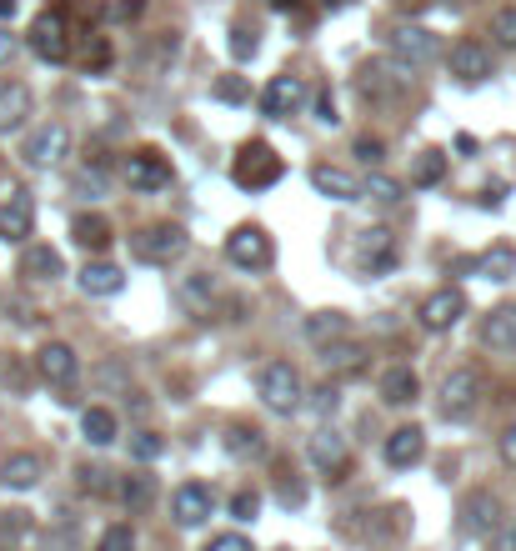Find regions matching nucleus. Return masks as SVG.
<instances>
[{
  "instance_id": "1",
  "label": "nucleus",
  "mask_w": 516,
  "mask_h": 551,
  "mask_svg": "<svg viewBox=\"0 0 516 551\" xmlns=\"http://www.w3.org/2000/svg\"><path fill=\"white\" fill-rule=\"evenodd\" d=\"M286 176V166H281V156L266 146V141H246L236 156H231V181L241 186V191H266V186H276Z\"/></svg>"
},
{
  "instance_id": "2",
  "label": "nucleus",
  "mask_w": 516,
  "mask_h": 551,
  "mask_svg": "<svg viewBox=\"0 0 516 551\" xmlns=\"http://www.w3.org/2000/svg\"><path fill=\"white\" fill-rule=\"evenodd\" d=\"M256 396H261L276 416L301 411V396H306L301 371H296L291 361H271V366H261V371H256Z\"/></svg>"
},
{
  "instance_id": "3",
  "label": "nucleus",
  "mask_w": 516,
  "mask_h": 551,
  "mask_svg": "<svg viewBox=\"0 0 516 551\" xmlns=\"http://www.w3.org/2000/svg\"><path fill=\"white\" fill-rule=\"evenodd\" d=\"M66 156H71V131H66L61 121H46V126H36V131L21 141V161H26L31 171H56Z\"/></svg>"
},
{
  "instance_id": "4",
  "label": "nucleus",
  "mask_w": 516,
  "mask_h": 551,
  "mask_svg": "<svg viewBox=\"0 0 516 551\" xmlns=\"http://www.w3.org/2000/svg\"><path fill=\"white\" fill-rule=\"evenodd\" d=\"M476 401H481V371L456 366V371L441 381V391H436V416H441V421H461V416L476 411Z\"/></svg>"
},
{
  "instance_id": "5",
  "label": "nucleus",
  "mask_w": 516,
  "mask_h": 551,
  "mask_svg": "<svg viewBox=\"0 0 516 551\" xmlns=\"http://www.w3.org/2000/svg\"><path fill=\"white\" fill-rule=\"evenodd\" d=\"M386 51H391L401 66L416 71V66H431V61L441 56V41H436L431 26H411V21H406V26H391V31H386Z\"/></svg>"
},
{
  "instance_id": "6",
  "label": "nucleus",
  "mask_w": 516,
  "mask_h": 551,
  "mask_svg": "<svg viewBox=\"0 0 516 551\" xmlns=\"http://www.w3.org/2000/svg\"><path fill=\"white\" fill-rule=\"evenodd\" d=\"M121 176H126V186L136 191V196H156V191H166L171 186V161L156 151V146H141V151H131L126 156V166H121Z\"/></svg>"
},
{
  "instance_id": "7",
  "label": "nucleus",
  "mask_w": 516,
  "mask_h": 551,
  "mask_svg": "<svg viewBox=\"0 0 516 551\" xmlns=\"http://www.w3.org/2000/svg\"><path fill=\"white\" fill-rule=\"evenodd\" d=\"M31 226H36V201H31V191L16 186V181H6V186H0V241L21 246V241L31 236Z\"/></svg>"
},
{
  "instance_id": "8",
  "label": "nucleus",
  "mask_w": 516,
  "mask_h": 551,
  "mask_svg": "<svg viewBox=\"0 0 516 551\" xmlns=\"http://www.w3.org/2000/svg\"><path fill=\"white\" fill-rule=\"evenodd\" d=\"M186 231L176 226V221H161V226H146L131 246H136V261H146V266H171L181 251H186Z\"/></svg>"
},
{
  "instance_id": "9",
  "label": "nucleus",
  "mask_w": 516,
  "mask_h": 551,
  "mask_svg": "<svg viewBox=\"0 0 516 551\" xmlns=\"http://www.w3.org/2000/svg\"><path fill=\"white\" fill-rule=\"evenodd\" d=\"M306 456H311V466H316L326 481H341V476H346V466H351V441H346L336 426H321V431H311Z\"/></svg>"
},
{
  "instance_id": "10",
  "label": "nucleus",
  "mask_w": 516,
  "mask_h": 551,
  "mask_svg": "<svg viewBox=\"0 0 516 551\" xmlns=\"http://www.w3.org/2000/svg\"><path fill=\"white\" fill-rule=\"evenodd\" d=\"M506 521V506H501V496L496 491H471V496H461V536H476V541H486L496 526Z\"/></svg>"
},
{
  "instance_id": "11",
  "label": "nucleus",
  "mask_w": 516,
  "mask_h": 551,
  "mask_svg": "<svg viewBox=\"0 0 516 551\" xmlns=\"http://www.w3.org/2000/svg\"><path fill=\"white\" fill-rule=\"evenodd\" d=\"M226 261L241 266V271H261V266H271V236H266V226H256V221L236 226V231L226 236Z\"/></svg>"
},
{
  "instance_id": "12",
  "label": "nucleus",
  "mask_w": 516,
  "mask_h": 551,
  "mask_svg": "<svg viewBox=\"0 0 516 551\" xmlns=\"http://www.w3.org/2000/svg\"><path fill=\"white\" fill-rule=\"evenodd\" d=\"M31 51H36L41 61H51V66H61V61L71 56V31H66L61 11H41V16L31 21Z\"/></svg>"
},
{
  "instance_id": "13",
  "label": "nucleus",
  "mask_w": 516,
  "mask_h": 551,
  "mask_svg": "<svg viewBox=\"0 0 516 551\" xmlns=\"http://www.w3.org/2000/svg\"><path fill=\"white\" fill-rule=\"evenodd\" d=\"M446 66H451L456 81H486V76H496L491 46H486V41H471V36H461V41L446 51Z\"/></svg>"
},
{
  "instance_id": "14",
  "label": "nucleus",
  "mask_w": 516,
  "mask_h": 551,
  "mask_svg": "<svg viewBox=\"0 0 516 551\" xmlns=\"http://www.w3.org/2000/svg\"><path fill=\"white\" fill-rule=\"evenodd\" d=\"M351 256H356V266H361L366 276H381V271L396 266V236H391L386 226H366V231L356 236Z\"/></svg>"
},
{
  "instance_id": "15",
  "label": "nucleus",
  "mask_w": 516,
  "mask_h": 551,
  "mask_svg": "<svg viewBox=\"0 0 516 551\" xmlns=\"http://www.w3.org/2000/svg\"><path fill=\"white\" fill-rule=\"evenodd\" d=\"M461 316H466V291H461V286H436V291L421 301V326H426V331H451Z\"/></svg>"
},
{
  "instance_id": "16",
  "label": "nucleus",
  "mask_w": 516,
  "mask_h": 551,
  "mask_svg": "<svg viewBox=\"0 0 516 551\" xmlns=\"http://www.w3.org/2000/svg\"><path fill=\"white\" fill-rule=\"evenodd\" d=\"M36 371H41L56 391H71L76 376H81V356H76L66 341H46V346L36 351Z\"/></svg>"
},
{
  "instance_id": "17",
  "label": "nucleus",
  "mask_w": 516,
  "mask_h": 551,
  "mask_svg": "<svg viewBox=\"0 0 516 551\" xmlns=\"http://www.w3.org/2000/svg\"><path fill=\"white\" fill-rule=\"evenodd\" d=\"M211 506H216V496H211L206 481H186V486H176V496H171L176 526H206V521H211Z\"/></svg>"
},
{
  "instance_id": "18",
  "label": "nucleus",
  "mask_w": 516,
  "mask_h": 551,
  "mask_svg": "<svg viewBox=\"0 0 516 551\" xmlns=\"http://www.w3.org/2000/svg\"><path fill=\"white\" fill-rule=\"evenodd\" d=\"M36 111V96L26 81H0V136H16Z\"/></svg>"
},
{
  "instance_id": "19",
  "label": "nucleus",
  "mask_w": 516,
  "mask_h": 551,
  "mask_svg": "<svg viewBox=\"0 0 516 551\" xmlns=\"http://www.w3.org/2000/svg\"><path fill=\"white\" fill-rule=\"evenodd\" d=\"M306 106V81L301 76H271V86L261 91V111L266 116H291Z\"/></svg>"
},
{
  "instance_id": "20",
  "label": "nucleus",
  "mask_w": 516,
  "mask_h": 551,
  "mask_svg": "<svg viewBox=\"0 0 516 551\" xmlns=\"http://www.w3.org/2000/svg\"><path fill=\"white\" fill-rule=\"evenodd\" d=\"M306 176H311V186H316L326 201H361V181H356L351 171H341V166H326V161H321V166H311Z\"/></svg>"
},
{
  "instance_id": "21",
  "label": "nucleus",
  "mask_w": 516,
  "mask_h": 551,
  "mask_svg": "<svg viewBox=\"0 0 516 551\" xmlns=\"http://www.w3.org/2000/svg\"><path fill=\"white\" fill-rule=\"evenodd\" d=\"M421 451H426V436H421V426H396V431L386 436V446H381L386 466H396V471L416 466V461H421Z\"/></svg>"
},
{
  "instance_id": "22",
  "label": "nucleus",
  "mask_w": 516,
  "mask_h": 551,
  "mask_svg": "<svg viewBox=\"0 0 516 551\" xmlns=\"http://www.w3.org/2000/svg\"><path fill=\"white\" fill-rule=\"evenodd\" d=\"M41 471H46V461L36 451H11L6 461H0V486L31 491V486H41Z\"/></svg>"
},
{
  "instance_id": "23",
  "label": "nucleus",
  "mask_w": 516,
  "mask_h": 551,
  "mask_svg": "<svg viewBox=\"0 0 516 551\" xmlns=\"http://www.w3.org/2000/svg\"><path fill=\"white\" fill-rule=\"evenodd\" d=\"M481 346L516 351V306H496V311L481 316Z\"/></svg>"
},
{
  "instance_id": "24",
  "label": "nucleus",
  "mask_w": 516,
  "mask_h": 551,
  "mask_svg": "<svg viewBox=\"0 0 516 551\" xmlns=\"http://www.w3.org/2000/svg\"><path fill=\"white\" fill-rule=\"evenodd\" d=\"M21 276L26 281H61L66 276V261H61V251L56 246H26V256H21Z\"/></svg>"
},
{
  "instance_id": "25",
  "label": "nucleus",
  "mask_w": 516,
  "mask_h": 551,
  "mask_svg": "<svg viewBox=\"0 0 516 551\" xmlns=\"http://www.w3.org/2000/svg\"><path fill=\"white\" fill-rule=\"evenodd\" d=\"M416 396H421V381H416V371H411V366H401V361H396V366H386V371H381V401H386V406H411Z\"/></svg>"
},
{
  "instance_id": "26",
  "label": "nucleus",
  "mask_w": 516,
  "mask_h": 551,
  "mask_svg": "<svg viewBox=\"0 0 516 551\" xmlns=\"http://www.w3.org/2000/svg\"><path fill=\"white\" fill-rule=\"evenodd\" d=\"M76 286H81L86 296H116V291L126 286V276H121V266H111V261H86L81 276H76Z\"/></svg>"
},
{
  "instance_id": "27",
  "label": "nucleus",
  "mask_w": 516,
  "mask_h": 551,
  "mask_svg": "<svg viewBox=\"0 0 516 551\" xmlns=\"http://www.w3.org/2000/svg\"><path fill=\"white\" fill-rule=\"evenodd\" d=\"M71 241L86 246V251H106L111 246V221L101 211H81V216H71Z\"/></svg>"
},
{
  "instance_id": "28",
  "label": "nucleus",
  "mask_w": 516,
  "mask_h": 551,
  "mask_svg": "<svg viewBox=\"0 0 516 551\" xmlns=\"http://www.w3.org/2000/svg\"><path fill=\"white\" fill-rule=\"evenodd\" d=\"M81 436H86L91 446H111V441L121 436L116 411H111V406H86V411H81Z\"/></svg>"
},
{
  "instance_id": "29",
  "label": "nucleus",
  "mask_w": 516,
  "mask_h": 551,
  "mask_svg": "<svg viewBox=\"0 0 516 551\" xmlns=\"http://www.w3.org/2000/svg\"><path fill=\"white\" fill-rule=\"evenodd\" d=\"M226 456H236V461H256V456H266L261 431H256L251 421H231V426H226Z\"/></svg>"
},
{
  "instance_id": "30",
  "label": "nucleus",
  "mask_w": 516,
  "mask_h": 551,
  "mask_svg": "<svg viewBox=\"0 0 516 551\" xmlns=\"http://www.w3.org/2000/svg\"><path fill=\"white\" fill-rule=\"evenodd\" d=\"M306 341H316V346H331V341H341L346 331H351V321L341 316V311H316V316H306Z\"/></svg>"
},
{
  "instance_id": "31",
  "label": "nucleus",
  "mask_w": 516,
  "mask_h": 551,
  "mask_svg": "<svg viewBox=\"0 0 516 551\" xmlns=\"http://www.w3.org/2000/svg\"><path fill=\"white\" fill-rule=\"evenodd\" d=\"M446 181V151L441 146H426L421 156H416V166H411V186H441Z\"/></svg>"
},
{
  "instance_id": "32",
  "label": "nucleus",
  "mask_w": 516,
  "mask_h": 551,
  "mask_svg": "<svg viewBox=\"0 0 516 551\" xmlns=\"http://www.w3.org/2000/svg\"><path fill=\"white\" fill-rule=\"evenodd\" d=\"M31 536H36V526L26 511H0V551H21Z\"/></svg>"
},
{
  "instance_id": "33",
  "label": "nucleus",
  "mask_w": 516,
  "mask_h": 551,
  "mask_svg": "<svg viewBox=\"0 0 516 551\" xmlns=\"http://www.w3.org/2000/svg\"><path fill=\"white\" fill-rule=\"evenodd\" d=\"M151 496H156V476H146V471L121 476V491H116V501H121V506L141 511V506H151Z\"/></svg>"
},
{
  "instance_id": "34",
  "label": "nucleus",
  "mask_w": 516,
  "mask_h": 551,
  "mask_svg": "<svg viewBox=\"0 0 516 551\" xmlns=\"http://www.w3.org/2000/svg\"><path fill=\"white\" fill-rule=\"evenodd\" d=\"M361 196H371V201H381V206H396V201L406 196V186H401L396 176H381V171H376V176L361 181Z\"/></svg>"
},
{
  "instance_id": "35",
  "label": "nucleus",
  "mask_w": 516,
  "mask_h": 551,
  "mask_svg": "<svg viewBox=\"0 0 516 551\" xmlns=\"http://www.w3.org/2000/svg\"><path fill=\"white\" fill-rule=\"evenodd\" d=\"M71 186H76V191H81L86 201H101V196L111 191V176H106L101 166H81V171L71 176Z\"/></svg>"
},
{
  "instance_id": "36",
  "label": "nucleus",
  "mask_w": 516,
  "mask_h": 551,
  "mask_svg": "<svg viewBox=\"0 0 516 551\" xmlns=\"http://www.w3.org/2000/svg\"><path fill=\"white\" fill-rule=\"evenodd\" d=\"M511 266H516V251H511V246H496V251H486V256L476 261V271H481L486 281H506Z\"/></svg>"
},
{
  "instance_id": "37",
  "label": "nucleus",
  "mask_w": 516,
  "mask_h": 551,
  "mask_svg": "<svg viewBox=\"0 0 516 551\" xmlns=\"http://www.w3.org/2000/svg\"><path fill=\"white\" fill-rule=\"evenodd\" d=\"M81 491H91V496H116V491H121V476L106 471V466H81Z\"/></svg>"
},
{
  "instance_id": "38",
  "label": "nucleus",
  "mask_w": 516,
  "mask_h": 551,
  "mask_svg": "<svg viewBox=\"0 0 516 551\" xmlns=\"http://www.w3.org/2000/svg\"><path fill=\"white\" fill-rule=\"evenodd\" d=\"M361 356H366V351H361V346H346V341L321 346V366H331V371H341V366H351V371H356V366H361Z\"/></svg>"
},
{
  "instance_id": "39",
  "label": "nucleus",
  "mask_w": 516,
  "mask_h": 551,
  "mask_svg": "<svg viewBox=\"0 0 516 551\" xmlns=\"http://www.w3.org/2000/svg\"><path fill=\"white\" fill-rule=\"evenodd\" d=\"M491 41L506 46V51H516V6H501V11L491 16Z\"/></svg>"
},
{
  "instance_id": "40",
  "label": "nucleus",
  "mask_w": 516,
  "mask_h": 551,
  "mask_svg": "<svg viewBox=\"0 0 516 551\" xmlns=\"http://www.w3.org/2000/svg\"><path fill=\"white\" fill-rule=\"evenodd\" d=\"M96 386H101V391H131V371H126L121 361H101V366H96Z\"/></svg>"
},
{
  "instance_id": "41",
  "label": "nucleus",
  "mask_w": 516,
  "mask_h": 551,
  "mask_svg": "<svg viewBox=\"0 0 516 551\" xmlns=\"http://www.w3.org/2000/svg\"><path fill=\"white\" fill-rule=\"evenodd\" d=\"M181 296H186V301H196V306H211V301H216V286H211V276H206V271H196V276H186V281H181Z\"/></svg>"
},
{
  "instance_id": "42",
  "label": "nucleus",
  "mask_w": 516,
  "mask_h": 551,
  "mask_svg": "<svg viewBox=\"0 0 516 551\" xmlns=\"http://www.w3.org/2000/svg\"><path fill=\"white\" fill-rule=\"evenodd\" d=\"M96 551H136V531L126 521H116V526H106V536L96 541Z\"/></svg>"
},
{
  "instance_id": "43",
  "label": "nucleus",
  "mask_w": 516,
  "mask_h": 551,
  "mask_svg": "<svg viewBox=\"0 0 516 551\" xmlns=\"http://www.w3.org/2000/svg\"><path fill=\"white\" fill-rule=\"evenodd\" d=\"M161 451H166V441H161L156 431H136V436H131V456H136L141 466H146V461H156Z\"/></svg>"
},
{
  "instance_id": "44",
  "label": "nucleus",
  "mask_w": 516,
  "mask_h": 551,
  "mask_svg": "<svg viewBox=\"0 0 516 551\" xmlns=\"http://www.w3.org/2000/svg\"><path fill=\"white\" fill-rule=\"evenodd\" d=\"M351 151H356V161H361V166H381V156H386V146H381L376 136H356V146H351Z\"/></svg>"
},
{
  "instance_id": "45",
  "label": "nucleus",
  "mask_w": 516,
  "mask_h": 551,
  "mask_svg": "<svg viewBox=\"0 0 516 551\" xmlns=\"http://www.w3.org/2000/svg\"><path fill=\"white\" fill-rule=\"evenodd\" d=\"M206 551H256V546H251V536H241V531H221V536L206 541Z\"/></svg>"
},
{
  "instance_id": "46",
  "label": "nucleus",
  "mask_w": 516,
  "mask_h": 551,
  "mask_svg": "<svg viewBox=\"0 0 516 551\" xmlns=\"http://www.w3.org/2000/svg\"><path fill=\"white\" fill-rule=\"evenodd\" d=\"M251 91H246V81L241 76H231V81H216V101H231V106H241Z\"/></svg>"
},
{
  "instance_id": "47",
  "label": "nucleus",
  "mask_w": 516,
  "mask_h": 551,
  "mask_svg": "<svg viewBox=\"0 0 516 551\" xmlns=\"http://www.w3.org/2000/svg\"><path fill=\"white\" fill-rule=\"evenodd\" d=\"M256 511H261V496H256V491H236V496H231V516L251 521Z\"/></svg>"
},
{
  "instance_id": "48",
  "label": "nucleus",
  "mask_w": 516,
  "mask_h": 551,
  "mask_svg": "<svg viewBox=\"0 0 516 551\" xmlns=\"http://www.w3.org/2000/svg\"><path fill=\"white\" fill-rule=\"evenodd\" d=\"M486 551H516V526H511V521H501V526L486 536Z\"/></svg>"
},
{
  "instance_id": "49",
  "label": "nucleus",
  "mask_w": 516,
  "mask_h": 551,
  "mask_svg": "<svg viewBox=\"0 0 516 551\" xmlns=\"http://www.w3.org/2000/svg\"><path fill=\"white\" fill-rule=\"evenodd\" d=\"M141 6H146V0H111L106 16H111V21H136V16H141Z\"/></svg>"
},
{
  "instance_id": "50",
  "label": "nucleus",
  "mask_w": 516,
  "mask_h": 551,
  "mask_svg": "<svg viewBox=\"0 0 516 551\" xmlns=\"http://www.w3.org/2000/svg\"><path fill=\"white\" fill-rule=\"evenodd\" d=\"M86 66H91V71H106V66H111V46H106L101 36L86 46Z\"/></svg>"
},
{
  "instance_id": "51",
  "label": "nucleus",
  "mask_w": 516,
  "mask_h": 551,
  "mask_svg": "<svg viewBox=\"0 0 516 551\" xmlns=\"http://www.w3.org/2000/svg\"><path fill=\"white\" fill-rule=\"evenodd\" d=\"M501 461H506V466H516V421L501 431Z\"/></svg>"
},
{
  "instance_id": "52",
  "label": "nucleus",
  "mask_w": 516,
  "mask_h": 551,
  "mask_svg": "<svg viewBox=\"0 0 516 551\" xmlns=\"http://www.w3.org/2000/svg\"><path fill=\"white\" fill-rule=\"evenodd\" d=\"M311 396H316V411H326V416L336 411V386H316Z\"/></svg>"
},
{
  "instance_id": "53",
  "label": "nucleus",
  "mask_w": 516,
  "mask_h": 551,
  "mask_svg": "<svg viewBox=\"0 0 516 551\" xmlns=\"http://www.w3.org/2000/svg\"><path fill=\"white\" fill-rule=\"evenodd\" d=\"M11 56H16V36H11V31H0V66H6Z\"/></svg>"
},
{
  "instance_id": "54",
  "label": "nucleus",
  "mask_w": 516,
  "mask_h": 551,
  "mask_svg": "<svg viewBox=\"0 0 516 551\" xmlns=\"http://www.w3.org/2000/svg\"><path fill=\"white\" fill-rule=\"evenodd\" d=\"M6 16H16V0H0V21H6Z\"/></svg>"
},
{
  "instance_id": "55",
  "label": "nucleus",
  "mask_w": 516,
  "mask_h": 551,
  "mask_svg": "<svg viewBox=\"0 0 516 551\" xmlns=\"http://www.w3.org/2000/svg\"><path fill=\"white\" fill-rule=\"evenodd\" d=\"M271 11H296V0H271Z\"/></svg>"
},
{
  "instance_id": "56",
  "label": "nucleus",
  "mask_w": 516,
  "mask_h": 551,
  "mask_svg": "<svg viewBox=\"0 0 516 551\" xmlns=\"http://www.w3.org/2000/svg\"><path fill=\"white\" fill-rule=\"evenodd\" d=\"M321 6H331V11H341V6H351V0H321Z\"/></svg>"
}]
</instances>
